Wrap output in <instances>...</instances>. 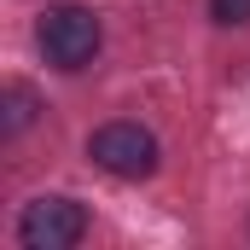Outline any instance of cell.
<instances>
[{"instance_id": "obj_2", "label": "cell", "mask_w": 250, "mask_h": 250, "mask_svg": "<svg viewBox=\"0 0 250 250\" xmlns=\"http://www.w3.org/2000/svg\"><path fill=\"white\" fill-rule=\"evenodd\" d=\"M87 157H93V169H105L111 181H146V175H157V163H163V146H157V134L146 123H99L87 134Z\"/></svg>"}, {"instance_id": "obj_4", "label": "cell", "mask_w": 250, "mask_h": 250, "mask_svg": "<svg viewBox=\"0 0 250 250\" xmlns=\"http://www.w3.org/2000/svg\"><path fill=\"white\" fill-rule=\"evenodd\" d=\"M41 111H47V105H41V93H35L29 82H6V87H0V140H18Z\"/></svg>"}, {"instance_id": "obj_5", "label": "cell", "mask_w": 250, "mask_h": 250, "mask_svg": "<svg viewBox=\"0 0 250 250\" xmlns=\"http://www.w3.org/2000/svg\"><path fill=\"white\" fill-rule=\"evenodd\" d=\"M209 18L221 29H245L250 23V0H209Z\"/></svg>"}, {"instance_id": "obj_1", "label": "cell", "mask_w": 250, "mask_h": 250, "mask_svg": "<svg viewBox=\"0 0 250 250\" xmlns=\"http://www.w3.org/2000/svg\"><path fill=\"white\" fill-rule=\"evenodd\" d=\"M35 47H41V59L53 64V70L76 76V70H87V64L99 59V47H105V23H99L93 6L59 0V6L41 12V23H35Z\"/></svg>"}, {"instance_id": "obj_3", "label": "cell", "mask_w": 250, "mask_h": 250, "mask_svg": "<svg viewBox=\"0 0 250 250\" xmlns=\"http://www.w3.org/2000/svg\"><path fill=\"white\" fill-rule=\"evenodd\" d=\"M87 227H93L87 204H76V198H64V192H41V198H29L23 215H18V245L23 250H76L87 239Z\"/></svg>"}]
</instances>
